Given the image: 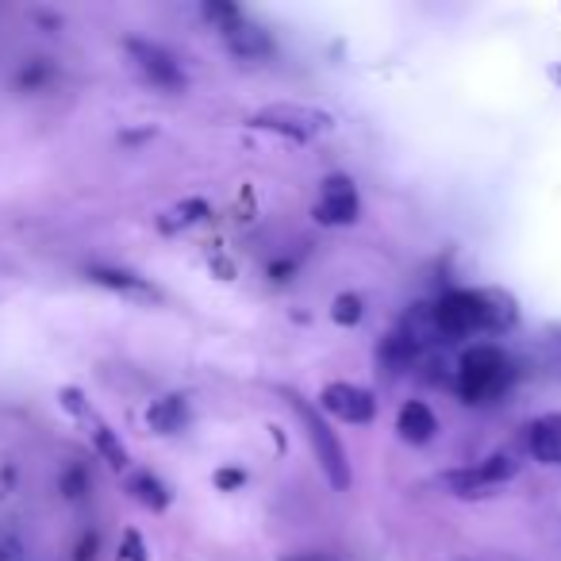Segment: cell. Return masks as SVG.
<instances>
[{
	"mask_svg": "<svg viewBox=\"0 0 561 561\" xmlns=\"http://www.w3.org/2000/svg\"><path fill=\"white\" fill-rule=\"evenodd\" d=\"M512 319L515 312L508 304H500L496 293H469V289L446 293L431 308V323H435V331L446 335V339L473 335V331H496V327H504Z\"/></svg>",
	"mask_w": 561,
	"mask_h": 561,
	"instance_id": "1",
	"label": "cell"
},
{
	"mask_svg": "<svg viewBox=\"0 0 561 561\" xmlns=\"http://www.w3.org/2000/svg\"><path fill=\"white\" fill-rule=\"evenodd\" d=\"M250 127L281 135V139H293V143H308L323 131H331L335 120L327 112H319V108H308V104H269V108L250 116Z\"/></svg>",
	"mask_w": 561,
	"mask_h": 561,
	"instance_id": "2",
	"label": "cell"
},
{
	"mask_svg": "<svg viewBox=\"0 0 561 561\" xmlns=\"http://www.w3.org/2000/svg\"><path fill=\"white\" fill-rule=\"evenodd\" d=\"M296 415L304 423V435L312 442V454H316L323 477L331 481V488H350V458L342 450V442L335 439V431L316 415V408H308L304 400H296Z\"/></svg>",
	"mask_w": 561,
	"mask_h": 561,
	"instance_id": "3",
	"label": "cell"
},
{
	"mask_svg": "<svg viewBox=\"0 0 561 561\" xmlns=\"http://www.w3.org/2000/svg\"><path fill=\"white\" fill-rule=\"evenodd\" d=\"M508 377V362L496 346H473L462 354V369H458V392L465 400H485L504 385Z\"/></svg>",
	"mask_w": 561,
	"mask_h": 561,
	"instance_id": "4",
	"label": "cell"
},
{
	"mask_svg": "<svg viewBox=\"0 0 561 561\" xmlns=\"http://www.w3.org/2000/svg\"><path fill=\"white\" fill-rule=\"evenodd\" d=\"M220 39H223V47L231 50L235 58H243V62H266L269 54H273L269 31L266 27H258L254 20H246L243 12H231V16L223 20Z\"/></svg>",
	"mask_w": 561,
	"mask_h": 561,
	"instance_id": "5",
	"label": "cell"
},
{
	"mask_svg": "<svg viewBox=\"0 0 561 561\" xmlns=\"http://www.w3.org/2000/svg\"><path fill=\"white\" fill-rule=\"evenodd\" d=\"M358 212H362V200H358L354 181H350V177H327L323 189H319L316 212H312V216H316L323 227H346V223L358 220Z\"/></svg>",
	"mask_w": 561,
	"mask_h": 561,
	"instance_id": "6",
	"label": "cell"
},
{
	"mask_svg": "<svg viewBox=\"0 0 561 561\" xmlns=\"http://www.w3.org/2000/svg\"><path fill=\"white\" fill-rule=\"evenodd\" d=\"M319 408L342 419V423H369L377 415V400H373V392L358 389L350 381H331L319 392Z\"/></svg>",
	"mask_w": 561,
	"mask_h": 561,
	"instance_id": "7",
	"label": "cell"
},
{
	"mask_svg": "<svg viewBox=\"0 0 561 561\" xmlns=\"http://www.w3.org/2000/svg\"><path fill=\"white\" fill-rule=\"evenodd\" d=\"M127 50H131L135 66L143 70V77H147L150 85H158V89H185V85H189L170 50L154 47V43H143V39H127Z\"/></svg>",
	"mask_w": 561,
	"mask_h": 561,
	"instance_id": "8",
	"label": "cell"
},
{
	"mask_svg": "<svg viewBox=\"0 0 561 561\" xmlns=\"http://www.w3.org/2000/svg\"><path fill=\"white\" fill-rule=\"evenodd\" d=\"M396 431H400V439L412 442V446H423V442L435 439V431H439V419L435 412L423 404V400H408L400 415H396Z\"/></svg>",
	"mask_w": 561,
	"mask_h": 561,
	"instance_id": "9",
	"label": "cell"
},
{
	"mask_svg": "<svg viewBox=\"0 0 561 561\" xmlns=\"http://www.w3.org/2000/svg\"><path fill=\"white\" fill-rule=\"evenodd\" d=\"M147 423H150V431H158V435L181 431V427L189 423V404H185V396H162V400H154L147 408Z\"/></svg>",
	"mask_w": 561,
	"mask_h": 561,
	"instance_id": "10",
	"label": "cell"
},
{
	"mask_svg": "<svg viewBox=\"0 0 561 561\" xmlns=\"http://www.w3.org/2000/svg\"><path fill=\"white\" fill-rule=\"evenodd\" d=\"M527 446L535 454V462L542 465H561V435L554 431V423L542 415L538 423L527 427Z\"/></svg>",
	"mask_w": 561,
	"mask_h": 561,
	"instance_id": "11",
	"label": "cell"
},
{
	"mask_svg": "<svg viewBox=\"0 0 561 561\" xmlns=\"http://www.w3.org/2000/svg\"><path fill=\"white\" fill-rule=\"evenodd\" d=\"M208 200H181V204H173L170 212L158 220V227L162 231H185V227H193V223H200V220H208Z\"/></svg>",
	"mask_w": 561,
	"mask_h": 561,
	"instance_id": "12",
	"label": "cell"
},
{
	"mask_svg": "<svg viewBox=\"0 0 561 561\" xmlns=\"http://www.w3.org/2000/svg\"><path fill=\"white\" fill-rule=\"evenodd\" d=\"M93 277H97L100 285H108V289H120L127 296H147V300H158V289H150L143 277H135V273H123V269H93Z\"/></svg>",
	"mask_w": 561,
	"mask_h": 561,
	"instance_id": "13",
	"label": "cell"
},
{
	"mask_svg": "<svg viewBox=\"0 0 561 561\" xmlns=\"http://www.w3.org/2000/svg\"><path fill=\"white\" fill-rule=\"evenodd\" d=\"M131 496H135L139 504H147L150 512H162V508L170 504V492L158 485L150 473H135V477H131Z\"/></svg>",
	"mask_w": 561,
	"mask_h": 561,
	"instance_id": "14",
	"label": "cell"
},
{
	"mask_svg": "<svg viewBox=\"0 0 561 561\" xmlns=\"http://www.w3.org/2000/svg\"><path fill=\"white\" fill-rule=\"evenodd\" d=\"M439 485L442 488H450L454 496H485V481H481V473L477 469H450V473H442L439 477Z\"/></svg>",
	"mask_w": 561,
	"mask_h": 561,
	"instance_id": "15",
	"label": "cell"
},
{
	"mask_svg": "<svg viewBox=\"0 0 561 561\" xmlns=\"http://www.w3.org/2000/svg\"><path fill=\"white\" fill-rule=\"evenodd\" d=\"M477 473H481V481H485L488 488L504 485V481H512L515 477V462L508 458V454H492V458H485V462L477 465Z\"/></svg>",
	"mask_w": 561,
	"mask_h": 561,
	"instance_id": "16",
	"label": "cell"
},
{
	"mask_svg": "<svg viewBox=\"0 0 561 561\" xmlns=\"http://www.w3.org/2000/svg\"><path fill=\"white\" fill-rule=\"evenodd\" d=\"M331 319L339 323V327H354L358 319H362V300L354 293H342L335 304H331Z\"/></svg>",
	"mask_w": 561,
	"mask_h": 561,
	"instance_id": "17",
	"label": "cell"
},
{
	"mask_svg": "<svg viewBox=\"0 0 561 561\" xmlns=\"http://www.w3.org/2000/svg\"><path fill=\"white\" fill-rule=\"evenodd\" d=\"M97 450L112 462V469H123V465H127V454H123V446L116 442V435H112L108 427H97Z\"/></svg>",
	"mask_w": 561,
	"mask_h": 561,
	"instance_id": "18",
	"label": "cell"
},
{
	"mask_svg": "<svg viewBox=\"0 0 561 561\" xmlns=\"http://www.w3.org/2000/svg\"><path fill=\"white\" fill-rule=\"evenodd\" d=\"M120 554H123V561H147V546H143V538L135 535V531H127Z\"/></svg>",
	"mask_w": 561,
	"mask_h": 561,
	"instance_id": "19",
	"label": "cell"
},
{
	"mask_svg": "<svg viewBox=\"0 0 561 561\" xmlns=\"http://www.w3.org/2000/svg\"><path fill=\"white\" fill-rule=\"evenodd\" d=\"M277 561H339V558L327 554V550H296V554H281Z\"/></svg>",
	"mask_w": 561,
	"mask_h": 561,
	"instance_id": "20",
	"label": "cell"
},
{
	"mask_svg": "<svg viewBox=\"0 0 561 561\" xmlns=\"http://www.w3.org/2000/svg\"><path fill=\"white\" fill-rule=\"evenodd\" d=\"M243 481H246L243 469H220V473H216V485H220L223 492H227V488H239Z\"/></svg>",
	"mask_w": 561,
	"mask_h": 561,
	"instance_id": "21",
	"label": "cell"
},
{
	"mask_svg": "<svg viewBox=\"0 0 561 561\" xmlns=\"http://www.w3.org/2000/svg\"><path fill=\"white\" fill-rule=\"evenodd\" d=\"M546 419L554 423V431H558V435H561V415H546Z\"/></svg>",
	"mask_w": 561,
	"mask_h": 561,
	"instance_id": "22",
	"label": "cell"
},
{
	"mask_svg": "<svg viewBox=\"0 0 561 561\" xmlns=\"http://www.w3.org/2000/svg\"><path fill=\"white\" fill-rule=\"evenodd\" d=\"M550 77H554V81L561 85V66H554V70H550Z\"/></svg>",
	"mask_w": 561,
	"mask_h": 561,
	"instance_id": "23",
	"label": "cell"
}]
</instances>
